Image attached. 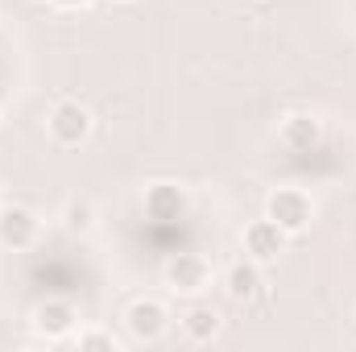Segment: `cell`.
Masks as SVG:
<instances>
[{
  "label": "cell",
  "instance_id": "obj_15",
  "mask_svg": "<svg viewBox=\"0 0 356 352\" xmlns=\"http://www.w3.org/2000/svg\"><path fill=\"white\" fill-rule=\"evenodd\" d=\"M0 207H4V186H0Z\"/></svg>",
  "mask_w": 356,
  "mask_h": 352
},
{
  "label": "cell",
  "instance_id": "obj_1",
  "mask_svg": "<svg viewBox=\"0 0 356 352\" xmlns=\"http://www.w3.org/2000/svg\"><path fill=\"white\" fill-rule=\"evenodd\" d=\"M266 216L286 232V237H302L315 220V199L302 186H277L266 199Z\"/></svg>",
  "mask_w": 356,
  "mask_h": 352
},
{
  "label": "cell",
  "instance_id": "obj_8",
  "mask_svg": "<svg viewBox=\"0 0 356 352\" xmlns=\"http://www.w3.org/2000/svg\"><path fill=\"white\" fill-rule=\"evenodd\" d=\"M286 232L269 220V216H261V220H253L249 228H245V257H253L257 265H273L282 253H286Z\"/></svg>",
  "mask_w": 356,
  "mask_h": 352
},
{
  "label": "cell",
  "instance_id": "obj_3",
  "mask_svg": "<svg viewBox=\"0 0 356 352\" xmlns=\"http://www.w3.org/2000/svg\"><path fill=\"white\" fill-rule=\"evenodd\" d=\"M124 328H129L133 340L158 344V340L166 336V328H170V311H166L162 298H133V303L124 307Z\"/></svg>",
  "mask_w": 356,
  "mask_h": 352
},
{
  "label": "cell",
  "instance_id": "obj_11",
  "mask_svg": "<svg viewBox=\"0 0 356 352\" xmlns=\"http://www.w3.org/2000/svg\"><path fill=\"white\" fill-rule=\"evenodd\" d=\"M178 323H182V332H186L191 344H211V340L220 336V311H216V307H203V303L186 307Z\"/></svg>",
  "mask_w": 356,
  "mask_h": 352
},
{
  "label": "cell",
  "instance_id": "obj_9",
  "mask_svg": "<svg viewBox=\"0 0 356 352\" xmlns=\"http://www.w3.org/2000/svg\"><path fill=\"white\" fill-rule=\"evenodd\" d=\"M261 286H266V273H261V265L253 262V257L232 262L228 273H224V290H228V298H236V303H253V298L261 294Z\"/></svg>",
  "mask_w": 356,
  "mask_h": 352
},
{
  "label": "cell",
  "instance_id": "obj_12",
  "mask_svg": "<svg viewBox=\"0 0 356 352\" xmlns=\"http://www.w3.org/2000/svg\"><path fill=\"white\" fill-rule=\"evenodd\" d=\"M95 203L83 199V195H75V199H67L63 203V228L71 232V237H88L91 228H95Z\"/></svg>",
  "mask_w": 356,
  "mask_h": 352
},
{
  "label": "cell",
  "instance_id": "obj_13",
  "mask_svg": "<svg viewBox=\"0 0 356 352\" xmlns=\"http://www.w3.org/2000/svg\"><path fill=\"white\" fill-rule=\"evenodd\" d=\"M75 344H79V352H116V340L108 332H79Z\"/></svg>",
  "mask_w": 356,
  "mask_h": 352
},
{
  "label": "cell",
  "instance_id": "obj_2",
  "mask_svg": "<svg viewBox=\"0 0 356 352\" xmlns=\"http://www.w3.org/2000/svg\"><path fill=\"white\" fill-rule=\"evenodd\" d=\"M91 129H95V116H91L88 104H79V99H63V104H54L50 116H46V133H50V141L63 145V150L83 145L91 137Z\"/></svg>",
  "mask_w": 356,
  "mask_h": 352
},
{
  "label": "cell",
  "instance_id": "obj_7",
  "mask_svg": "<svg viewBox=\"0 0 356 352\" xmlns=\"http://www.w3.org/2000/svg\"><path fill=\"white\" fill-rule=\"evenodd\" d=\"M38 232H42V220L38 211L21 207V203H4L0 207V245L13 249V253H25L38 245Z\"/></svg>",
  "mask_w": 356,
  "mask_h": 352
},
{
  "label": "cell",
  "instance_id": "obj_4",
  "mask_svg": "<svg viewBox=\"0 0 356 352\" xmlns=\"http://www.w3.org/2000/svg\"><path fill=\"white\" fill-rule=\"evenodd\" d=\"M162 282L175 294H203L211 286V262L203 253H175L162 265Z\"/></svg>",
  "mask_w": 356,
  "mask_h": 352
},
{
  "label": "cell",
  "instance_id": "obj_10",
  "mask_svg": "<svg viewBox=\"0 0 356 352\" xmlns=\"http://www.w3.org/2000/svg\"><path fill=\"white\" fill-rule=\"evenodd\" d=\"M282 145L286 150H294V154H311L319 141H323V125L311 116V112H294V116H286L282 120Z\"/></svg>",
  "mask_w": 356,
  "mask_h": 352
},
{
  "label": "cell",
  "instance_id": "obj_6",
  "mask_svg": "<svg viewBox=\"0 0 356 352\" xmlns=\"http://www.w3.org/2000/svg\"><path fill=\"white\" fill-rule=\"evenodd\" d=\"M141 203H145V216L154 224H178L191 211V195L178 182H149L145 195H141Z\"/></svg>",
  "mask_w": 356,
  "mask_h": 352
},
{
  "label": "cell",
  "instance_id": "obj_14",
  "mask_svg": "<svg viewBox=\"0 0 356 352\" xmlns=\"http://www.w3.org/2000/svg\"><path fill=\"white\" fill-rule=\"evenodd\" d=\"M50 4H58V8H83V4H91V0H50Z\"/></svg>",
  "mask_w": 356,
  "mask_h": 352
},
{
  "label": "cell",
  "instance_id": "obj_5",
  "mask_svg": "<svg viewBox=\"0 0 356 352\" xmlns=\"http://www.w3.org/2000/svg\"><path fill=\"white\" fill-rule=\"evenodd\" d=\"M33 332L42 336V340H50V344H58V340H67V336H75V323H79V307L71 303V298H46V303H38L33 307Z\"/></svg>",
  "mask_w": 356,
  "mask_h": 352
}]
</instances>
